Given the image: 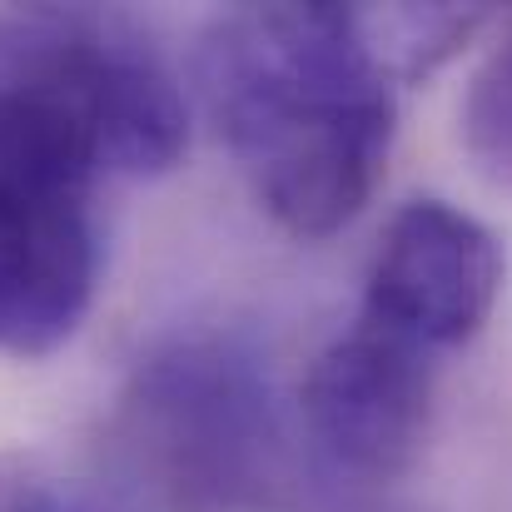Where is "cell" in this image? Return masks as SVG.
I'll return each instance as SVG.
<instances>
[{"instance_id": "cell-2", "label": "cell", "mask_w": 512, "mask_h": 512, "mask_svg": "<svg viewBox=\"0 0 512 512\" xmlns=\"http://www.w3.org/2000/svg\"><path fill=\"white\" fill-rule=\"evenodd\" d=\"M184 145V90L135 15L0 10V160L100 184L174 170Z\"/></svg>"}, {"instance_id": "cell-4", "label": "cell", "mask_w": 512, "mask_h": 512, "mask_svg": "<svg viewBox=\"0 0 512 512\" xmlns=\"http://www.w3.org/2000/svg\"><path fill=\"white\" fill-rule=\"evenodd\" d=\"M95 184L0 160V353L45 358L85 324L100 289Z\"/></svg>"}, {"instance_id": "cell-7", "label": "cell", "mask_w": 512, "mask_h": 512, "mask_svg": "<svg viewBox=\"0 0 512 512\" xmlns=\"http://www.w3.org/2000/svg\"><path fill=\"white\" fill-rule=\"evenodd\" d=\"M463 150L493 189L512 194V25L483 55L463 95Z\"/></svg>"}, {"instance_id": "cell-6", "label": "cell", "mask_w": 512, "mask_h": 512, "mask_svg": "<svg viewBox=\"0 0 512 512\" xmlns=\"http://www.w3.org/2000/svg\"><path fill=\"white\" fill-rule=\"evenodd\" d=\"M433 423L428 348L368 319L329 343L304 373V428L348 478H398L418 463Z\"/></svg>"}, {"instance_id": "cell-1", "label": "cell", "mask_w": 512, "mask_h": 512, "mask_svg": "<svg viewBox=\"0 0 512 512\" xmlns=\"http://www.w3.org/2000/svg\"><path fill=\"white\" fill-rule=\"evenodd\" d=\"M199 85L279 229L329 239L373 199L398 95L363 10L329 0L219 10L199 35Z\"/></svg>"}, {"instance_id": "cell-5", "label": "cell", "mask_w": 512, "mask_h": 512, "mask_svg": "<svg viewBox=\"0 0 512 512\" xmlns=\"http://www.w3.org/2000/svg\"><path fill=\"white\" fill-rule=\"evenodd\" d=\"M503 274V244L483 219L448 199H413L388 219L373 249L363 319L428 353L458 348L493 319Z\"/></svg>"}, {"instance_id": "cell-3", "label": "cell", "mask_w": 512, "mask_h": 512, "mask_svg": "<svg viewBox=\"0 0 512 512\" xmlns=\"http://www.w3.org/2000/svg\"><path fill=\"white\" fill-rule=\"evenodd\" d=\"M130 483L170 512L264 503L284 463L269 363L244 334L199 329L150 348L115 413Z\"/></svg>"}]
</instances>
